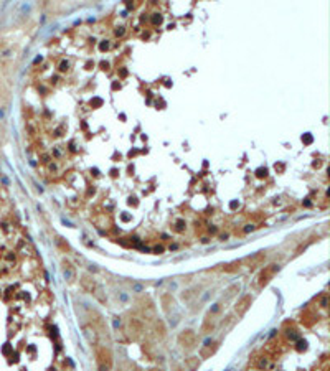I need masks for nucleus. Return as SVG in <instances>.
<instances>
[{
  "mask_svg": "<svg viewBox=\"0 0 330 371\" xmlns=\"http://www.w3.org/2000/svg\"><path fill=\"white\" fill-rule=\"evenodd\" d=\"M216 348H218V343H210V341H206V345L201 348V356L203 358H208L210 355H213V353L216 351Z\"/></svg>",
  "mask_w": 330,
  "mask_h": 371,
  "instance_id": "nucleus-9",
  "label": "nucleus"
},
{
  "mask_svg": "<svg viewBox=\"0 0 330 371\" xmlns=\"http://www.w3.org/2000/svg\"><path fill=\"white\" fill-rule=\"evenodd\" d=\"M266 365H268L266 360H261V361H259V368H266Z\"/></svg>",
  "mask_w": 330,
  "mask_h": 371,
  "instance_id": "nucleus-19",
  "label": "nucleus"
},
{
  "mask_svg": "<svg viewBox=\"0 0 330 371\" xmlns=\"http://www.w3.org/2000/svg\"><path fill=\"white\" fill-rule=\"evenodd\" d=\"M68 69V63H61V66H59V71H66Z\"/></svg>",
  "mask_w": 330,
  "mask_h": 371,
  "instance_id": "nucleus-18",
  "label": "nucleus"
},
{
  "mask_svg": "<svg viewBox=\"0 0 330 371\" xmlns=\"http://www.w3.org/2000/svg\"><path fill=\"white\" fill-rule=\"evenodd\" d=\"M251 303H252V297L251 295H243L236 302V305H234V312L240 315V317H243V315L248 312V309L251 307Z\"/></svg>",
  "mask_w": 330,
  "mask_h": 371,
  "instance_id": "nucleus-5",
  "label": "nucleus"
},
{
  "mask_svg": "<svg viewBox=\"0 0 330 371\" xmlns=\"http://www.w3.org/2000/svg\"><path fill=\"white\" fill-rule=\"evenodd\" d=\"M240 266H241V262H240V261L231 262V264L223 266V271H224V272H236V271H240Z\"/></svg>",
  "mask_w": 330,
  "mask_h": 371,
  "instance_id": "nucleus-13",
  "label": "nucleus"
},
{
  "mask_svg": "<svg viewBox=\"0 0 330 371\" xmlns=\"http://www.w3.org/2000/svg\"><path fill=\"white\" fill-rule=\"evenodd\" d=\"M56 244H58V246L61 247V249H65V251H69V246H68V243H65V241H63V237H58V239H56Z\"/></svg>",
  "mask_w": 330,
  "mask_h": 371,
  "instance_id": "nucleus-16",
  "label": "nucleus"
},
{
  "mask_svg": "<svg viewBox=\"0 0 330 371\" xmlns=\"http://www.w3.org/2000/svg\"><path fill=\"white\" fill-rule=\"evenodd\" d=\"M213 328H215V323H213V320L210 317H206V320L203 322V325H201V332L203 333H208V332H211Z\"/></svg>",
  "mask_w": 330,
  "mask_h": 371,
  "instance_id": "nucleus-12",
  "label": "nucleus"
},
{
  "mask_svg": "<svg viewBox=\"0 0 330 371\" xmlns=\"http://www.w3.org/2000/svg\"><path fill=\"white\" fill-rule=\"evenodd\" d=\"M277 271H279V266L277 264H271V266H268V267H264L258 274V277H256V287H258V289H262L264 285H268Z\"/></svg>",
  "mask_w": 330,
  "mask_h": 371,
  "instance_id": "nucleus-2",
  "label": "nucleus"
},
{
  "mask_svg": "<svg viewBox=\"0 0 330 371\" xmlns=\"http://www.w3.org/2000/svg\"><path fill=\"white\" fill-rule=\"evenodd\" d=\"M107 48H109V43H101V50H107Z\"/></svg>",
  "mask_w": 330,
  "mask_h": 371,
  "instance_id": "nucleus-20",
  "label": "nucleus"
},
{
  "mask_svg": "<svg viewBox=\"0 0 330 371\" xmlns=\"http://www.w3.org/2000/svg\"><path fill=\"white\" fill-rule=\"evenodd\" d=\"M96 358H97V369L99 371H109L112 365V355L106 346H97L96 348Z\"/></svg>",
  "mask_w": 330,
  "mask_h": 371,
  "instance_id": "nucleus-1",
  "label": "nucleus"
},
{
  "mask_svg": "<svg viewBox=\"0 0 330 371\" xmlns=\"http://www.w3.org/2000/svg\"><path fill=\"white\" fill-rule=\"evenodd\" d=\"M238 290H240V284H233V285L230 287V289L226 290V294H224V299H230V297H233L234 294L238 292Z\"/></svg>",
  "mask_w": 330,
  "mask_h": 371,
  "instance_id": "nucleus-14",
  "label": "nucleus"
},
{
  "mask_svg": "<svg viewBox=\"0 0 330 371\" xmlns=\"http://www.w3.org/2000/svg\"><path fill=\"white\" fill-rule=\"evenodd\" d=\"M63 275H65V279L68 282H75V279H76L75 267H73L68 261H63Z\"/></svg>",
  "mask_w": 330,
  "mask_h": 371,
  "instance_id": "nucleus-7",
  "label": "nucleus"
},
{
  "mask_svg": "<svg viewBox=\"0 0 330 371\" xmlns=\"http://www.w3.org/2000/svg\"><path fill=\"white\" fill-rule=\"evenodd\" d=\"M266 259V254L264 251H261V253L254 254L252 257H249V269H256L258 266H261V262Z\"/></svg>",
  "mask_w": 330,
  "mask_h": 371,
  "instance_id": "nucleus-8",
  "label": "nucleus"
},
{
  "mask_svg": "<svg viewBox=\"0 0 330 371\" xmlns=\"http://www.w3.org/2000/svg\"><path fill=\"white\" fill-rule=\"evenodd\" d=\"M125 35V27H117V28L114 30V36L116 38H122Z\"/></svg>",
  "mask_w": 330,
  "mask_h": 371,
  "instance_id": "nucleus-15",
  "label": "nucleus"
},
{
  "mask_svg": "<svg viewBox=\"0 0 330 371\" xmlns=\"http://www.w3.org/2000/svg\"><path fill=\"white\" fill-rule=\"evenodd\" d=\"M173 307V297H172V294H163L162 295V309L163 312H170V309Z\"/></svg>",
  "mask_w": 330,
  "mask_h": 371,
  "instance_id": "nucleus-10",
  "label": "nucleus"
},
{
  "mask_svg": "<svg viewBox=\"0 0 330 371\" xmlns=\"http://www.w3.org/2000/svg\"><path fill=\"white\" fill-rule=\"evenodd\" d=\"M195 341H196V335L193 330H183L178 335V343H180L185 350L193 348V346H195Z\"/></svg>",
  "mask_w": 330,
  "mask_h": 371,
  "instance_id": "nucleus-4",
  "label": "nucleus"
},
{
  "mask_svg": "<svg viewBox=\"0 0 330 371\" xmlns=\"http://www.w3.org/2000/svg\"><path fill=\"white\" fill-rule=\"evenodd\" d=\"M79 282H81L83 290H84V292H87V294H94V292H96V290L101 287L93 277H89V275H83Z\"/></svg>",
  "mask_w": 330,
  "mask_h": 371,
  "instance_id": "nucleus-6",
  "label": "nucleus"
},
{
  "mask_svg": "<svg viewBox=\"0 0 330 371\" xmlns=\"http://www.w3.org/2000/svg\"><path fill=\"white\" fill-rule=\"evenodd\" d=\"M154 330H155V335L162 340V338H165V335H167V330H165V325L162 320H155L154 322Z\"/></svg>",
  "mask_w": 330,
  "mask_h": 371,
  "instance_id": "nucleus-11",
  "label": "nucleus"
},
{
  "mask_svg": "<svg viewBox=\"0 0 330 371\" xmlns=\"http://www.w3.org/2000/svg\"><path fill=\"white\" fill-rule=\"evenodd\" d=\"M162 251H163L162 246H157V247H155V253H157V254H162Z\"/></svg>",
  "mask_w": 330,
  "mask_h": 371,
  "instance_id": "nucleus-21",
  "label": "nucleus"
},
{
  "mask_svg": "<svg viewBox=\"0 0 330 371\" xmlns=\"http://www.w3.org/2000/svg\"><path fill=\"white\" fill-rule=\"evenodd\" d=\"M162 23V17L159 15V13H154L152 15V25H160Z\"/></svg>",
  "mask_w": 330,
  "mask_h": 371,
  "instance_id": "nucleus-17",
  "label": "nucleus"
},
{
  "mask_svg": "<svg viewBox=\"0 0 330 371\" xmlns=\"http://www.w3.org/2000/svg\"><path fill=\"white\" fill-rule=\"evenodd\" d=\"M127 332H129V335H131L132 338H139L140 335H142V332H144L142 320L137 318V317H131L127 320Z\"/></svg>",
  "mask_w": 330,
  "mask_h": 371,
  "instance_id": "nucleus-3",
  "label": "nucleus"
}]
</instances>
